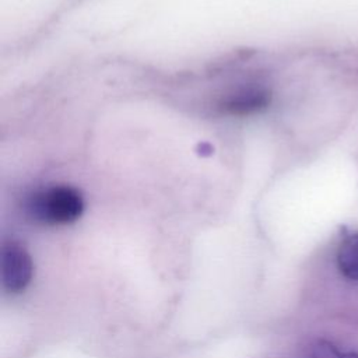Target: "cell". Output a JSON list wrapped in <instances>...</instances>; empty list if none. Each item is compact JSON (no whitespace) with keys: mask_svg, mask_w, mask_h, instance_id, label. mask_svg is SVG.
<instances>
[{"mask_svg":"<svg viewBox=\"0 0 358 358\" xmlns=\"http://www.w3.org/2000/svg\"><path fill=\"white\" fill-rule=\"evenodd\" d=\"M338 271L350 281H358V232L344 236L337 249Z\"/></svg>","mask_w":358,"mask_h":358,"instance_id":"obj_4","label":"cell"},{"mask_svg":"<svg viewBox=\"0 0 358 358\" xmlns=\"http://www.w3.org/2000/svg\"><path fill=\"white\" fill-rule=\"evenodd\" d=\"M83 211L84 199L81 193L67 185L41 189L27 200V213L29 217L46 225L71 224Z\"/></svg>","mask_w":358,"mask_h":358,"instance_id":"obj_1","label":"cell"},{"mask_svg":"<svg viewBox=\"0 0 358 358\" xmlns=\"http://www.w3.org/2000/svg\"><path fill=\"white\" fill-rule=\"evenodd\" d=\"M34 262L29 252L17 241H7L1 249V281L10 294H20L31 284Z\"/></svg>","mask_w":358,"mask_h":358,"instance_id":"obj_2","label":"cell"},{"mask_svg":"<svg viewBox=\"0 0 358 358\" xmlns=\"http://www.w3.org/2000/svg\"><path fill=\"white\" fill-rule=\"evenodd\" d=\"M309 358H358V352L340 351L327 340H317L309 352Z\"/></svg>","mask_w":358,"mask_h":358,"instance_id":"obj_5","label":"cell"},{"mask_svg":"<svg viewBox=\"0 0 358 358\" xmlns=\"http://www.w3.org/2000/svg\"><path fill=\"white\" fill-rule=\"evenodd\" d=\"M268 101H270V95L266 90L249 87V88H242L235 94L227 96L222 101L221 108L227 113L243 116V115H250L264 109L268 105Z\"/></svg>","mask_w":358,"mask_h":358,"instance_id":"obj_3","label":"cell"}]
</instances>
